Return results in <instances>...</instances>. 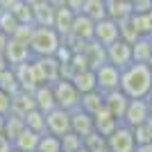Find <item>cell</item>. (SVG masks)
I'll list each match as a JSON object with an SVG mask.
<instances>
[{"label": "cell", "instance_id": "d590c367", "mask_svg": "<svg viewBox=\"0 0 152 152\" xmlns=\"http://www.w3.org/2000/svg\"><path fill=\"white\" fill-rule=\"evenodd\" d=\"M18 27V20L9 9H0V32H5L7 37H12L14 30Z\"/></svg>", "mask_w": 152, "mask_h": 152}, {"label": "cell", "instance_id": "b9f144b4", "mask_svg": "<svg viewBox=\"0 0 152 152\" xmlns=\"http://www.w3.org/2000/svg\"><path fill=\"white\" fill-rule=\"evenodd\" d=\"M143 129H145L148 139L152 141V116H148V118H145V123H143Z\"/></svg>", "mask_w": 152, "mask_h": 152}, {"label": "cell", "instance_id": "484cf974", "mask_svg": "<svg viewBox=\"0 0 152 152\" xmlns=\"http://www.w3.org/2000/svg\"><path fill=\"white\" fill-rule=\"evenodd\" d=\"M25 129V121H23V116H16V114H9L5 116V127H2V134H5L9 141H14L18 136L20 132Z\"/></svg>", "mask_w": 152, "mask_h": 152}, {"label": "cell", "instance_id": "9a60e30c", "mask_svg": "<svg viewBox=\"0 0 152 152\" xmlns=\"http://www.w3.org/2000/svg\"><path fill=\"white\" fill-rule=\"evenodd\" d=\"M70 129L75 134H80V136H86V134H91L93 132V116L91 114H86L84 109H73L70 111Z\"/></svg>", "mask_w": 152, "mask_h": 152}, {"label": "cell", "instance_id": "e0dca14e", "mask_svg": "<svg viewBox=\"0 0 152 152\" xmlns=\"http://www.w3.org/2000/svg\"><path fill=\"white\" fill-rule=\"evenodd\" d=\"M118 123H121V121H118L116 116H111L104 107H102L100 111H95V114H93V129L98 134H102V136H109V134L118 127Z\"/></svg>", "mask_w": 152, "mask_h": 152}, {"label": "cell", "instance_id": "f1b7e54d", "mask_svg": "<svg viewBox=\"0 0 152 152\" xmlns=\"http://www.w3.org/2000/svg\"><path fill=\"white\" fill-rule=\"evenodd\" d=\"M9 12L16 16L18 23H25V25H34V12H32V5L25 2V0H18L16 5L9 9Z\"/></svg>", "mask_w": 152, "mask_h": 152}, {"label": "cell", "instance_id": "f6af8a7d", "mask_svg": "<svg viewBox=\"0 0 152 152\" xmlns=\"http://www.w3.org/2000/svg\"><path fill=\"white\" fill-rule=\"evenodd\" d=\"M45 2H48L50 7H55V9H57V7H64V5H66V0H45Z\"/></svg>", "mask_w": 152, "mask_h": 152}, {"label": "cell", "instance_id": "8fae6325", "mask_svg": "<svg viewBox=\"0 0 152 152\" xmlns=\"http://www.w3.org/2000/svg\"><path fill=\"white\" fill-rule=\"evenodd\" d=\"M2 55H5L7 64L9 66H16V64H23V61H30L34 55H32L30 50V45L23 43V41H16V39H7V43H5V50H2Z\"/></svg>", "mask_w": 152, "mask_h": 152}, {"label": "cell", "instance_id": "74e56055", "mask_svg": "<svg viewBox=\"0 0 152 152\" xmlns=\"http://www.w3.org/2000/svg\"><path fill=\"white\" fill-rule=\"evenodd\" d=\"M9 111H12V95L7 93V91L0 89V114L7 116Z\"/></svg>", "mask_w": 152, "mask_h": 152}, {"label": "cell", "instance_id": "c3c4849f", "mask_svg": "<svg viewBox=\"0 0 152 152\" xmlns=\"http://www.w3.org/2000/svg\"><path fill=\"white\" fill-rule=\"evenodd\" d=\"M145 102H148V111H150V116H152V91L145 95Z\"/></svg>", "mask_w": 152, "mask_h": 152}, {"label": "cell", "instance_id": "d4e9b609", "mask_svg": "<svg viewBox=\"0 0 152 152\" xmlns=\"http://www.w3.org/2000/svg\"><path fill=\"white\" fill-rule=\"evenodd\" d=\"M150 55H152V43L148 41V37H139L136 41H132V61L148 64Z\"/></svg>", "mask_w": 152, "mask_h": 152}, {"label": "cell", "instance_id": "4316f807", "mask_svg": "<svg viewBox=\"0 0 152 152\" xmlns=\"http://www.w3.org/2000/svg\"><path fill=\"white\" fill-rule=\"evenodd\" d=\"M80 14L89 16L95 23V20H100V18H107V5H104V0H84Z\"/></svg>", "mask_w": 152, "mask_h": 152}, {"label": "cell", "instance_id": "f907efd6", "mask_svg": "<svg viewBox=\"0 0 152 152\" xmlns=\"http://www.w3.org/2000/svg\"><path fill=\"white\" fill-rule=\"evenodd\" d=\"M75 152H89V150H86V148H84V145H82V148H77V150H75Z\"/></svg>", "mask_w": 152, "mask_h": 152}, {"label": "cell", "instance_id": "d6a6232c", "mask_svg": "<svg viewBox=\"0 0 152 152\" xmlns=\"http://www.w3.org/2000/svg\"><path fill=\"white\" fill-rule=\"evenodd\" d=\"M116 23H118V34H121V39H125L127 43H132V41H136V39L141 37L139 32H136V27H134L132 14H129L127 18H123V20H116Z\"/></svg>", "mask_w": 152, "mask_h": 152}, {"label": "cell", "instance_id": "ab89813d", "mask_svg": "<svg viewBox=\"0 0 152 152\" xmlns=\"http://www.w3.org/2000/svg\"><path fill=\"white\" fill-rule=\"evenodd\" d=\"M82 5H84V0H66V5H64V7H68L73 14H80V12H82Z\"/></svg>", "mask_w": 152, "mask_h": 152}, {"label": "cell", "instance_id": "816d5d0a", "mask_svg": "<svg viewBox=\"0 0 152 152\" xmlns=\"http://www.w3.org/2000/svg\"><path fill=\"white\" fill-rule=\"evenodd\" d=\"M25 2H30V5H37V2H41V0H25Z\"/></svg>", "mask_w": 152, "mask_h": 152}, {"label": "cell", "instance_id": "8d00e7d4", "mask_svg": "<svg viewBox=\"0 0 152 152\" xmlns=\"http://www.w3.org/2000/svg\"><path fill=\"white\" fill-rule=\"evenodd\" d=\"M32 30H34V25H25V23H18V27L14 30L12 39H16V41H23V43H27V45H30Z\"/></svg>", "mask_w": 152, "mask_h": 152}, {"label": "cell", "instance_id": "83f0119b", "mask_svg": "<svg viewBox=\"0 0 152 152\" xmlns=\"http://www.w3.org/2000/svg\"><path fill=\"white\" fill-rule=\"evenodd\" d=\"M23 121H25V127H30L32 132H37V134L45 132V114H43V111H39L37 107L30 109V111L23 116Z\"/></svg>", "mask_w": 152, "mask_h": 152}, {"label": "cell", "instance_id": "cb8c5ba5", "mask_svg": "<svg viewBox=\"0 0 152 152\" xmlns=\"http://www.w3.org/2000/svg\"><path fill=\"white\" fill-rule=\"evenodd\" d=\"M32 12H34V25H48L52 27V20H55V7H50L45 0L32 5Z\"/></svg>", "mask_w": 152, "mask_h": 152}, {"label": "cell", "instance_id": "11a10c76", "mask_svg": "<svg viewBox=\"0 0 152 152\" xmlns=\"http://www.w3.org/2000/svg\"><path fill=\"white\" fill-rule=\"evenodd\" d=\"M9 152H20V150H16V148H12V150H9Z\"/></svg>", "mask_w": 152, "mask_h": 152}, {"label": "cell", "instance_id": "7bdbcfd3", "mask_svg": "<svg viewBox=\"0 0 152 152\" xmlns=\"http://www.w3.org/2000/svg\"><path fill=\"white\" fill-rule=\"evenodd\" d=\"M18 0H0V9H12Z\"/></svg>", "mask_w": 152, "mask_h": 152}, {"label": "cell", "instance_id": "44dd1931", "mask_svg": "<svg viewBox=\"0 0 152 152\" xmlns=\"http://www.w3.org/2000/svg\"><path fill=\"white\" fill-rule=\"evenodd\" d=\"M104 107V95H102V91H89V93H82L80 95V109H84L86 114L93 116L95 111H100V109Z\"/></svg>", "mask_w": 152, "mask_h": 152}, {"label": "cell", "instance_id": "9f6ffc18", "mask_svg": "<svg viewBox=\"0 0 152 152\" xmlns=\"http://www.w3.org/2000/svg\"><path fill=\"white\" fill-rule=\"evenodd\" d=\"M129 2H136V0H129Z\"/></svg>", "mask_w": 152, "mask_h": 152}, {"label": "cell", "instance_id": "8992f818", "mask_svg": "<svg viewBox=\"0 0 152 152\" xmlns=\"http://www.w3.org/2000/svg\"><path fill=\"white\" fill-rule=\"evenodd\" d=\"M32 68L39 84H52L55 80H59V61L55 57H32Z\"/></svg>", "mask_w": 152, "mask_h": 152}, {"label": "cell", "instance_id": "60d3db41", "mask_svg": "<svg viewBox=\"0 0 152 152\" xmlns=\"http://www.w3.org/2000/svg\"><path fill=\"white\" fill-rule=\"evenodd\" d=\"M12 148H14V145H12V141H9L5 134L0 132V152H9Z\"/></svg>", "mask_w": 152, "mask_h": 152}, {"label": "cell", "instance_id": "bcb514c9", "mask_svg": "<svg viewBox=\"0 0 152 152\" xmlns=\"http://www.w3.org/2000/svg\"><path fill=\"white\" fill-rule=\"evenodd\" d=\"M7 39H9V37H7L5 32H0V52L5 50V43H7Z\"/></svg>", "mask_w": 152, "mask_h": 152}, {"label": "cell", "instance_id": "30bf717a", "mask_svg": "<svg viewBox=\"0 0 152 152\" xmlns=\"http://www.w3.org/2000/svg\"><path fill=\"white\" fill-rule=\"evenodd\" d=\"M116 39H121V34H118V23H116L114 18H100L95 20L93 25V41H98L100 45H104L107 48L109 43H114Z\"/></svg>", "mask_w": 152, "mask_h": 152}, {"label": "cell", "instance_id": "ac0fdd59", "mask_svg": "<svg viewBox=\"0 0 152 152\" xmlns=\"http://www.w3.org/2000/svg\"><path fill=\"white\" fill-rule=\"evenodd\" d=\"M70 82L82 93H89V91H95L98 89V84H95V70L93 68H82V70H75V75L70 77Z\"/></svg>", "mask_w": 152, "mask_h": 152}, {"label": "cell", "instance_id": "f546056e", "mask_svg": "<svg viewBox=\"0 0 152 152\" xmlns=\"http://www.w3.org/2000/svg\"><path fill=\"white\" fill-rule=\"evenodd\" d=\"M82 145L86 148L89 152H109V150H107V136L98 134L95 129L82 139Z\"/></svg>", "mask_w": 152, "mask_h": 152}, {"label": "cell", "instance_id": "52a82bcc", "mask_svg": "<svg viewBox=\"0 0 152 152\" xmlns=\"http://www.w3.org/2000/svg\"><path fill=\"white\" fill-rule=\"evenodd\" d=\"M148 116H150V111H148L145 98H134V100L127 102L125 114H123L121 123H123V125H127V127H136V125H141V123H145Z\"/></svg>", "mask_w": 152, "mask_h": 152}, {"label": "cell", "instance_id": "ba28073f", "mask_svg": "<svg viewBox=\"0 0 152 152\" xmlns=\"http://www.w3.org/2000/svg\"><path fill=\"white\" fill-rule=\"evenodd\" d=\"M70 129V111L61 107H55L45 114V132L55 134V136H61Z\"/></svg>", "mask_w": 152, "mask_h": 152}, {"label": "cell", "instance_id": "ffe728a7", "mask_svg": "<svg viewBox=\"0 0 152 152\" xmlns=\"http://www.w3.org/2000/svg\"><path fill=\"white\" fill-rule=\"evenodd\" d=\"M84 57H86V61H89V68L95 70L100 64L107 61V50H104V45H100L98 41L91 39L89 43H86V48H84Z\"/></svg>", "mask_w": 152, "mask_h": 152}, {"label": "cell", "instance_id": "836d02e7", "mask_svg": "<svg viewBox=\"0 0 152 152\" xmlns=\"http://www.w3.org/2000/svg\"><path fill=\"white\" fill-rule=\"evenodd\" d=\"M37 152H61V145H59V136L43 132L41 136H39Z\"/></svg>", "mask_w": 152, "mask_h": 152}, {"label": "cell", "instance_id": "6da1fadb", "mask_svg": "<svg viewBox=\"0 0 152 152\" xmlns=\"http://www.w3.org/2000/svg\"><path fill=\"white\" fill-rule=\"evenodd\" d=\"M118 89L129 98H145L152 91V68L148 64H127L125 68H121V82Z\"/></svg>", "mask_w": 152, "mask_h": 152}, {"label": "cell", "instance_id": "4dcf8cb0", "mask_svg": "<svg viewBox=\"0 0 152 152\" xmlns=\"http://www.w3.org/2000/svg\"><path fill=\"white\" fill-rule=\"evenodd\" d=\"M132 20H134V27H136V32H139L141 37H148L152 32V9H148V12H132Z\"/></svg>", "mask_w": 152, "mask_h": 152}, {"label": "cell", "instance_id": "5b68a950", "mask_svg": "<svg viewBox=\"0 0 152 152\" xmlns=\"http://www.w3.org/2000/svg\"><path fill=\"white\" fill-rule=\"evenodd\" d=\"M118 82H121V68L114 66V64H100L95 68V84H98V91L107 93V91L118 89Z\"/></svg>", "mask_w": 152, "mask_h": 152}, {"label": "cell", "instance_id": "1f68e13d", "mask_svg": "<svg viewBox=\"0 0 152 152\" xmlns=\"http://www.w3.org/2000/svg\"><path fill=\"white\" fill-rule=\"evenodd\" d=\"M0 89L7 91L9 95H14L16 91H20L18 80H16V75H14V68H12V66H7V68L0 73Z\"/></svg>", "mask_w": 152, "mask_h": 152}, {"label": "cell", "instance_id": "7402d4cb", "mask_svg": "<svg viewBox=\"0 0 152 152\" xmlns=\"http://www.w3.org/2000/svg\"><path fill=\"white\" fill-rule=\"evenodd\" d=\"M73 18H75V14L70 12L68 7H57V9H55V20H52V27L59 32V37H66V34L70 32Z\"/></svg>", "mask_w": 152, "mask_h": 152}, {"label": "cell", "instance_id": "7c38bea8", "mask_svg": "<svg viewBox=\"0 0 152 152\" xmlns=\"http://www.w3.org/2000/svg\"><path fill=\"white\" fill-rule=\"evenodd\" d=\"M12 68H14L16 80H18L20 91L32 93V91L39 86V80H37V75H34V68H32V59L30 61H23V64H16V66H12Z\"/></svg>", "mask_w": 152, "mask_h": 152}, {"label": "cell", "instance_id": "5bb4252c", "mask_svg": "<svg viewBox=\"0 0 152 152\" xmlns=\"http://www.w3.org/2000/svg\"><path fill=\"white\" fill-rule=\"evenodd\" d=\"M102 95H104V109H107L111 116H116V118L121 121L123 114H125V107H127V102H129V98H127L121 89L107 91V93H102Z\"/></svg>", "mask_w": 152, "mask_h": 152}, {"label": "cell", "instance_id": "4fadbf2b", "mask_svg": "<svg viewBox=\"0 0 152 152\" xmlns=\"http://www.w3.org/2000/svg\"><path fill=\"white\" fill-rule=\"evenodd\" d=\"M32 98H34V107H37L39 111H43V114H48L50 109L57 107L55 93H52V84H48V82L39 84L37 89L32 91Z\"/></svg>", "mask_w": 152, "mask_h": 152}, {"label": "cell", "instance_id": "2e32d148", "mask_svg": "<svg viewBox=\"0 0 152 152\" xmlns=\"http://www.w3.org/2000/svg\"><path fill=\"white\" fill-rule=\"evenodd\" d=\"M93 20L89 16H84V14H75V18H73V25H70V37L75 39H82V41H91L93 39Z\"/></svg>", "mask_w": 152, "mask_h": 152}, {"label": "cell", "instance_id": "7dc6e473", "mask_svg": "<svg viewBox=\"0 0 152 152\" xmlns=\"http://www.w3.org/2000/svg\"><path fill=\"white\" fill-rule=\"evenodd\" d=\"M7 66H9V64H7V59H5V55H2V52H0V73H2V70L7 68Z\"/></svg>", "mask_w": 152, "mask_h": 152}, {"label": "cell", "instance_id": "3957f363", "mask_svg": "<svg viewBox=\"0 0 152 152\" xmlns=\"http://www.w3.org/2000/svg\"><path fill=\"white\" fill-rule=\"evenodd\" d=\"M52 93H55V102L57 107L66 109V111H73V109L80 107V91L73 86L70 80H55L52 82Z\"/></svg>", "mask_w": 152, "mask_h": 152}, {"label": "cell", "instance_id": "7a4b0ae2", "mask_svg": "<svg viewBox=\"0 0 152 152\" xmlns=\"http://www.w3.org/2000/svg\"><path fill=\"white\" fill-rule=\"evenodd\" d=\"M59 43H61V37L55 27L34 25L30 37V50L34 57H52L55 50L59 48Z\"/></svg>", "mask_w": 152, "mask_h": 152}, {"label": "cell", "instance_id": "f35d334b", "mask_svg": "<svg viewBox=\"0 0 152 152\" xmlns=\"http://www.w3.org/2000/svg\"><path fill=\"white\" fill-rule=\"evenodd\" d=\"M132 9L136 14L148 12V9H152V0H136V2H132Z\"/></svg>", "mask_w": 152, "mask_h": 152}, {"label": "cell", "instance_id": "277c9868", "mask_svg": "<svg viewBox=\"0 0 152 152\" xmlns=\"http://www.w3.org/2000/svg\"><path fill=\"white\" fill-rule=\"evenodd\" d=\"M107 150L109 152H134L136 150V141H134L132 127L118 123V127L107 136Z\"/></svg>", "mask_w": 152, "mask_h": 152}, {"label": "cell", "instance_id": "e575fe53", "mask_svg": "<svg viewBox=\"0 0 152 152\" xmlns=\"http://www.w3.org/2000/svg\"><path fill=\"white\" fill-rule=\"evenodd\" d=\"M59 145H61V152H75L77 148H82V136L68 129L66 134L59 136Z\"/></svg>", "mask_w": 152, "mask_h": 152}, {"label": "cell", "instance_id": "ee69618b", "mask_svg": "<svg viewBox=\"0 0 152 152\" xmlns=\"http://www.w3.org/2000/svg\"><path fill=\"white\" fill-rule=\"evenodd\" d=\"M134 152H152V141H150V143H143V145H136Z\"/></svg>", "mask_w": 152, "mask_h": 152}, {"label": "cell", "instance_id": "db71d44e", "mask_svg": "<svg viewBox=\"0 0 152 152\" xmlns=\"http://www.w3.org/2000/svg\"><path fill=\"white\" fill-rule=\"evenodd\" d=\"M148 41H150V43H152V32H150V34H148Z\"/></svg>", "mask_w": 152, "mask_h": 152}, {"label": "cell", "instance_id": "9c48e42d", "mask_svg": "<svg viewBox=\"0 0 152 152\" xmlns=\"http://www.w3.org/2000/svg\"><path fill=\"white\" fill-rule=\"evenodd\" d=\"M104 50H107V61L118 68H125L127 64H132V43H127L125 39H116Z\"/></svg>", "mask_w": 152, "mask_h": 152}, {"label": "cell", "instance_id": "f5cc1de1", "mask_svg": "<svg viewBox=\"0 0 152 152\" xmlns=\"http://www.w3.org/2000/svg\"><path fill=\"white\" fill-rule=\"evenodd\" d=\"M148 66H150V68H152V55H150V59H148Z\"/></svg>", "mask_w": 152, "mask_h": 152}, {"label": "cell", "instance_id": "681fc988", "mask_svg": "<svg viewBox=\"0 0 152 152\" xmlns=\"http://www.w3.org/2000/svg\"><path fill=\"white\" fill-rule=\"evenodd\" d=\"M2 127H5V116L0 114V132H2Z\"/></svg>", "mask_w": 152, "mask_h": 152}, {"label": "cell", "instance_id": "d6986e66", "mask_svg": "<svg viewBox=\"0 0 152 152\" xmlns=\"http://www.w3.org/2000/svg\"><path fill=\"white\" fill-rule=\"evenodd\" d=\"M39 136H41V134H37V132H32L30 127H25V129L12 141V145L16 148V150H20V152H37Z\"/></svg>", "mask_w": 152, "mask_h": 152}, {"label": "cell", "instance_id": "603a6c76", "mask_svg": "<svg viewBox=\"0 0 152 152\" xmlns=\"http://www.w3.org/2000/svg\"><path fill=\"white\" fill-rule=\"evenodd\" d=\"M30 109H34V98L27 91H16L12 95V114L16 116H25Z\"/></svg>", "mask_w": 152, "mask_h": 152}]
</instances>
